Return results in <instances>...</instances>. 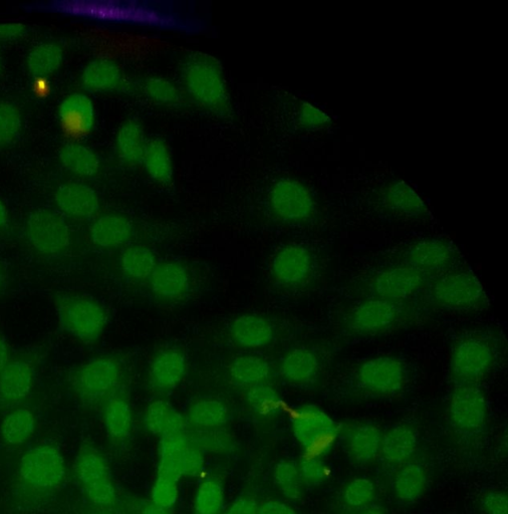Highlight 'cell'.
Listing matches in <instances>:
<instances>
[{
	"label": "cell",
	"mask_w": 508,
	"mask_h": 514,
	"mask_svg": "<svg viewBox=\"0 0 508 514\" xmlns=\"http://www.w3.org/2000/svg\"><path fill=\"white\" fill-rule=\"evenodd\" d=\"M67 477L61 450L52 444L30 449L18 469L17 493L28 499H44L60 490Z\"/></svg>",
	"instance_id": "6da1fadb"
},
{
	"label": "cell",
	"mask_w": 508,
	"mask_h": 514,
	"mask_svg": "<svg viewBox=\"0 0 508 514\" xmlns=\"http://www.w3.org/2000/svg\"><path fill=\"white\" fill-rule=\"evenodd\" d=\"M408 382L404 362L395 357H377L363 362L348 378L346 385L356 394L390 398L400 394Z\"/></svg>",
	"instance_id": "7a4b0ae2"
},
{
	"label": "cell",
	"mask_w": 508,
	"mask_h": 514,
	"mask_svg": "<svg viewBox=\"0 0 508 514\" xmlns=\"http://www.w3.org/2000/svg\"><path fill=\"white\" fill-rule=\"evenodd\" d=\"M59 323L64 332L84 344H92L104 333L108 316L97 301L78 295L62 294L56 298Z\"/></svg>",
	"instance_id": "3957f363"
},
{
	"label": "cell",
	"mask_w": 508,
	"mask_h": 514,
	"mask_svg": "<svg viewBox=\"0 0 508 514\" xmlns=\"http://www.w3.org/2000/svg\"><path fill=\"white\" fill-rule=\"evenodd\" d=\"M183 80L188 93L200 105L214 110L226 107V84L214 59L204 55L189 58L183 67Z\"/></svg>",
	"instance_id": "277c9868"
},
{
	"label": "cell",
	"mask_w": 508,
	"mask_h": 514,
	"mask_svg": "<svg viewBox=\"0 0 508 514\" xmlns=\"http://www.w3.org/2000/svg\"><path fill=\"white\" fill-rule=\"evenodd\" d=\"M430 299L438 307L452 311L477 309L486 303L480 281L467 272L442 275L430 288Z\"/></svg>",
	"instance_id": "5b68a950"
},
{
	"label": "cell",
	"mask_w": 508,
	"mask_h": 514,
	"mask_svg": "<svg viewBox=\"0 0 508 514\" xmlns=\"http://www.w3.org/2000/svg\"><path fill=\"white\" fill-rule=\"evenodd\" d=\"M404 317L402 303L372 298L354 308L347 318L346 329L355 336H377L394 330Z\"/></svg>",
	"instance_id": "8992f818"
},
{
	"label": "cell",
	"mask_w": 508,
	"mask_h": 514,
	"mask_svg": "<svg viewBox=\"0 0 508 514\" xmlns=\"http://www.w3.org/2000/svg\"><path fill=\"white\" fill-rule=\"evenodd\" d=\"M122 369L113 358L91 360L73 375L72 386L84 402L97 404L108 398L120 384Z\"/></svg>",
	"instance_id": "52a82bcc"
},
{
	"label": "cell",
	"mask_w": 508,
	"mask_h": 514,
	"mask_svg": "<svg viewBox=\"0 0 508 514\" xmlns=\"http://www.w3.org/2000/svg\"><path fill=\"white\" fill-rule=\"evenodd\" d=\"M76 476L89 499L99 506H110L117 498L115 485L105 458L93 447H83L74 465Z\"/></svg>",
	"instance_id": "ba28073f"
},
{
	"label": "cell",
	"mask_w": 508,
	"mask_h": 514,
	"mask_svg": "<svg viewBox=\"0 0 508 514\" xmlns=\"http://www.w3.org/2000/svg\"><path fill=\"white\" fill-rule=\"evenodd\" d=\"M488 418V403L478 385H455L449 403V419L453 428L465 436L483 431Z\"/></svg>",
	"instance_id": "9c48e42d"
},
{
	"label": "cell",
	"mask_w": 508,
	"mask_h": 514,
	"mask_svg": "<svg viewBox=\"0 0 508 514\" xmlns=\"http://www.w3.org/2000/svg\"><path fill=\"white\" fill-rule=\"evenodd\" d=\"M495 353L491 345L479 338H469L454 349L450 372L456 385H478L494 365Z\"/></svg>",
	"instance_id": "30bf717a"
},
{
	"label": "cell",
	"mask_w": 508,
	"mask_h": 514,
	"mask_svg": "<svg viewBox=\"0 0 508 514\" xmlns=\"http://www.w3.org/2000/svg\"><path fill=\"white\" fill-rule=\"evenodd\" d=\"M30 244L40 254L56 257L71 246L72 236L65 219L58 213L40 209L31 214L27 222Z\"/></svg>",
	"instance_id": "8fae6325"
},
{
	"label": "cell",
	"mask_w": 508,
	"mask_h": 514,
	"mask_svg": "<svg viewBox=\"0 0 508 514\" xmlns=\"http://www.w3.org/2000/svg\"><path fill=\"white\" fill-rule=\"evenodd\" d=\"M274 213L288 222H304L316 213V202L311 191L300 181L285 178L276 182L270 192Z\"/></svg>",
	"instance_id": "7c38bea8"
},
{
	"label": "cell",
	"mask_w": 508,
	"mask_h": 514,
	"mask_svg": "<svg viewBox=\"0 0 508 514\" xmlns=\"http://www.w3.org/2000/svg\"><path fill=\"white\" fill-rule=\"evenodd\" d=\"M339 430V424L328 413L314 405L300 408L293 418L294 435L308 451H316L332 442Z\"/></svg>",
	"instance_id": "4fadbf2b"
},
{
	"label": "cell",
	"mask_w": 508,
	"mask_h": 514,
	"mask_svg": "<svg viewBox=\"0 0 508 514\" xmlns=\"http://www.w3.org/2000/svg\"><path fill=\"white\" fill-rule=\"evenodd\" d=\"M426 277L405 265L387 269L376 276L371 290L373 298L402 303L415 296L425 285Z\"/></svg>",
	"instance_id": "5bb4252c"
},
{
	"label": "cell",
	"mask_w": 508,
	"mask_h": 514,
	"mask_svg": "<svg viewBox=\"0 0 508 514\" xmlns=\"http://www.w3.org/2000/svg\"><path fill=\"white\" fill-rule=\"evenodd\" d=\"M315 261L310 250L300 244L283 247L274 257L272 272L282 285L298 287L313 277Z\"/></svg>",
	"instance_id": "9a60e30c"
},
{
	"label": "cell",
	"mask_w": 508,
	"mask_h": 514,
	"mask_svg": "<svg viewBox=\"0 0 508 514\" xmlns=\"http://www.w3.org/2000/svg\"><path fill=\"white\" fill-rule=\"evenodd\" d=\"M374 189L382 208L396 216L421 218L427 214V207L421 198L400 179L383 180Z\"/></svg>",
	"instance_id": "2e32d148"
},
{
	"label": "cell",
	"mask_w": 508,
	"mask_h": 514,
	"mask_svg": "<svg viewBox=\"0 0 508 514\" xmlns=\"http://www.w3.org/2000/svg\"><path fill=\"white\" fill-rule=\"evenodd\" d=\"M452 245L442 239L427 238L413 244L406 253V265L425 277L447 269L454 259Z\"/></svg>",
	"instance_id": "e0dca14e"
},
{
	"label": "cell",
	"mask_w": 508,
	"mask_h": 514,
	"mask_svg": "<svg viewBox=\"0 0 508 514\" xmlns=\"http://www.w3.org/2000/svg\"><path fill=\"white\" fill-rule=\"evenodd\" d=\"M186 371V357L181 351L164 350L153 359L150 365V385L158 392L172 391L181 384Z\"/></svg>",
	"instance_id": "ac0fdd59"
},
{
	"label": "cell",
	"mask_w": 508,
	"mask_h": 514,
	"mask_svg": "<svg viewBox=\"0 0 508 514\" xmlns=\"http://www.w3.org/2000/svg\"><path fill=\"white\" fill-rule=\"evenodd\" d=\"M193 447L186 432L168 433L161 436L158 474L179 480L185 475L186 463Z\"/></svg>",
	"instance_id": "d6986e66"
},
{
	"label": "cell",
	"mask_w": 508,
	"mask_h": 514,
	"mask_svg": "<svg viewBox=\"0 0 508 514\" xmlns=\"http://www.w3.org/2000/svg\"><path fill=\"white\" fill-rule=\"evenodd\" d=\"M56 203L63 213L78 219L93 217L100 207L96 191L78 182L61 185L56 192Z\"/></svg>",
	"instance_id": "ffe728a7"
},
{
	"label": "cell",
	"mask_w": 508,
	"mask_h": 514,
	"mask_svg": "<svg viewBox=\"0 0 508 514\" xmlns=\"http://www.w3.org/2000/svg\"><path fill=\"white\" fill-rule=\"evenodd\" d=\"M35 382L33 366L25 361L11 362L0 374V403L13 406L23 402Z\"/></svg>",
	"instance_id": "44dd1931"
},
{
	"label": "cell",
	"mask_w": 508,
	"mask_h": 514,
	"mask_svg": "<svg viewBox=\"0 0 508 514\" xmlns=\"http://www.w3.org/2000/svg\"><path fill=\"white\" fill-rule=\"evenodd\" d=\"M95 120L93 102L83 94L67 97L60 108V121L64 133L79 139L86 136L92 129Z\"/></svg>",
	"instance_id": "7402d4cb"
},
{
	"label": "cell",
	"mask_w": 508,
	"mask_h": 514,
	"mask_svg": "<svg viewBox=\"0 0 508 514\" xmlns=\"http://www.w3.org/2000/svg\"><path fill=\"white\" fill-rule=\"evenodd\" d=\"M280 372L288 383L298 387H310L319 380L321 364L312 350L297 348L283 359Z\"/></svg>",
	"instance_id": "603a6c76"
},
{
	"label": "cell",
	"mask_w": 508,
	"mask_h": 514,
	"mask_svg": "<svg viewBox=\"0 0 508 514\" xmlns=\"http://www.w3.org/2000/svg\"><path fill=\"white\" fill-rule=\"evenodd\" d=\"M275 335L273 324L256 315L241 316L230 326L231 339L243 348H264L274 341Z\"/></svg>",
	"instance_id": "cb8c5ba5"
},
{
	"label": "cell",
	"mask_w": 508,
	"mask_h": 514,
	"mask_svg": "<svg viewBox=\"0 0 508 514\" xmlns=\"http://www.w3.org/2000/svg\"><path fill=\"white\" fill-rule=\"evenodd\" d=\"M149 281L154 295L164 300L180 299L189 288L187 270L177 263L157 265Z\"/></svg>",
	"instance_id": "d4e9b609"
},
{
	"label": "cell",
	"mask_w": 508,
	"mask_h": 514,
	"mask_svg": "<svg viewBox=\"0 0 508 514\" xmlns=\"http://www.w3.org/2000/svg\"><path fill=\"white\" fill-rule=\"evenodd\" d=\"M131 222L118 214L99 217L91 226L90 236L94 244L102 248H117L126 244L132 237Z\"/></svg>",
	"instance_id": "484cf974"
},
{
	"label": "cell",
	"mask_w": 508,
	"mask_h": 514,
	"mask_svg": "<svg viewBox=\"0 0 508 514\" xmlns=\"http://www.w3.org/2000/svg\"><path fill=\"white\" fill-rule=\"evenodd\" d=\"M417 444V433L411 426L397 425L383 435L380 454L389 464H404L415 453Z\"/></svg>",
	"instance_id": "4316f807"
},
{
	"label": "cell",
	"mask_w": 508,
	"mask_h": 514,
	"mask_svg": "<svg viewBox=\"0 0 508 514\" xmlns=\"http://www.w3.org/2000/svg\"><path fill=\"white\" fill-rule=\"evenodd\" d=\"M383 434L371 424H361L351 429L347 447L351 458L359 464H368L381 453Z\"/></svg>",
	"instance_id": "83f0119b"
},
{
	"label": "cell",
	"mask_w": 508,
	"mask_h": 514,
	"mask_svg": "<svg viewBox=\"0 0 508 514\" xmlns=\"http://www.w3.org/2000/svg\"><path fill=\"white\" fill-rule=\"evenodd\" d=\"M229 374L235 384L249 388L268 383L272 369L271 365L262 357L241 355L230 364Z\"/></svg>",
	"instance_id": "f1b7e54d"
},
{
	"label": "cell",
	"mask_w": 508,
	"mask_h": 514,
	"mask_svg": "<svg viewBox=\"0 0 508 514\" xmlns=\"http://www.w3.org/2000/svg\"><path fill=\"white\" fill-rule=\"evenodd\" d=\"M147 174L156 183L167 186L173 178V162L170 150L160 139L147 141L142 162Z\"/></svg>",
	"instance_id": "f546056e"
},
{
	"label": "cell",
	"mask_w": 508,
	"mask_h": 514,
	"mask_svg": "<svg viewBox=\"0 0 508 514\" xmlns=\"http://www.w3.org/2000/svg\"><path fill=\"white\" fill-rule=\"evenodd\" d=\"M427 472L418 462H407L399 469L394 479L396 496L405 503L419 500L426 490Z\"/></svg>",
	"instance_id": "4dcf8cb0"
},
{
	"label": "cell",
	"mask_w": 508,
	"mask_h": 514,
	"mask_svg": "<svg viewBox=\"0 0 508 514\" xmlns=\"http://www.w3.org/2000/svg\"><path fill=\"white\" fill-rule=\"evenodd\" d=\"M145 425L152 434L162 436L168 433L185 432L186 420L168 402L156 400L146 410Z\"/></svg>",
	"instance_id": "1f68e13d"
},
{
	"label": "cell",
	"mask_w": 508,
	"mask_h": 514,
	"mask_svg": "<svg viewBox=\"0 0 508 514\" xmlns=\"http://www.w3.org/2000/svg\"><path fill=\"white\" fill-rule=\"evenodd\" d=\"M35 414L28 408H18L9 413L0 425V435L11 446L29 441L36 432Z\"/></svg>",
	"instance_id": "d6a6232c"
},
{
	"label": "cell",
	"mask_w": 508,
	"mask_h": 514,
	"mask_svg": "<svg viewBox=\"0 0 508 514\" xmlns=\"http://www.w3.org/2000/svg\"><path fill=\"white\" fill-rule=\"evenodd\" d=\"M146 144L143 129L138 122L129 120L120 127L116 147L123 163L129 166L141 163Z\"/></svg>",
	"instance_id": "836d02e7"
},
{
	"label": "cell",
	"mask_w": 508,
	"mask_h": 514,
	"mask_svg": "<svg viewBox=\"0 0 508 514\" xmlns=\"http://www.w3.org/2000/svg\"><path fill=\"white\" fill-rule=\"evenodd\" d=\"M83 83L92 91H111L121 88L125 84V77L121 69L113 62L97 60L85 69Z\"/></svg>",
	"instance_id": "e575fe53"
},
{
	"label": "cell",
	"mask_w": 508,
	"mask_h": 514,
	"mask_svg": "<svg viewBox=\"0 0 508 514\" xmlns=\"http://www.w3.org/2000/svg\"><path fill=\"white\" fill-rule=\"evenodd\" d=\"M157 267L154 252L140 245L126 248L121 255V269L123 273L137 281L149 279Z\"/></svg>",
	"instance_id": "d590c367"
},
{
	"label": "cell",
	"mask_w": 508,
	"mask_h": 514,
	"mask_svg": "<svg viewBox=\"0 0 508 514\" xmlns=\"http://www.w3.org/2000/svg\"><path fill=\"white\" fill-rule=\"evenodd\" d=\"M187 417L199 429H217L227 423L229 412L219 400L201 399L191 405Z\"/></svg>",
	"instance_id": "8d00e7d4"
},
{
	"label": "cell",
	"mask_w": 508,
	"mask_h": 514,
	"mask_svg": "<svg viewBox=\"0 0 508 514\" xmlns=\"http://www.w3.org/2000/svg\"><path fill=\"white\" fill-rule=\"evenodd\" d=\"M133 416L130 404L121 397L112 398L105 408V425L114 440L126 439L132 429Z\"/></svg>",
	"instance_id": "74e56055"
},
{
	"label": "cell",
	"mask_w": 508,
	"mask_h": 514,
	"mask_svg": "<svg viewBox=\"0 0 508 514\" xmlns=\"http://www.w3.org/2000/svg\"><path fill=\"white\" fill-rule=\"evenodd\" d=\"M63 164L72 172L81 176H94L100 167L96 154L88 147L71 143L61 150Z\"/></svg>",
	"instance_id": "f35d334b"
},
{
	"label": "cell",
	"mask_w": 508,
	"mask_h": 514,
	"mask_svg": "<svg viewBox=\"0 0 508 514\" xmlns=\"http://www.w3.org/2000/svg\"><path fill=\"white\" fill-rule=\"evenodd\" d=\"M63 61L62 49L53 43H45L36 47L29 56V69L38 77L53 74Z\"/></svg>",
	"instance_id": "ab89813d"
},
{
	"label": "cell",
	"mask_w": 508,
	"mask_h": 514,
	"mask_svg": "<svg viewBox=\"0 0 508 514\" xmlns=\"http://www.w3.org/2000/svg\"><path fill=\"white\" fill-rule=\"evenodd\" d=\"M224 503V489L214 477L205 479L195 495V514H219Z\"/></svg>",
	"instance_id": "60d3db41"
},
{
	"label": "cell",
	"mask_w": 508,
	"mask_h": 514,
	"mask_svg": "<svg viewBox=\"0 0 508 514\" xmlns=\"http://www.w3.org/2000/svg\"><path fill=\"white\" fill-rule=\"evenodd\" d=\"M246 400L254 411L263 415L277 412L282 404L278 391L268 383L249 387Z\"/></svg>",
	"instance_id": "b9f144b4"
},
{
	"label": "cell",
	"mask_w": 508,
	"mask_h": 514,
	"mask_svg": "<svg viewBox=\"0 0 508 514\" xmlns=\"http://www.w3.org/2000/svg\"><path fill=\"white\" fill-rule=\"evenodd\" d=\"M275 480L281 492L292 500H298L303 494L304 481L299 466L291 461L280 462L275 469Z\"/></svg>",
	"instance_id": "7bdbcfd3"
},
{
	"label": "cell",
	"mask_w": 508,
	"mask_h": 514,
	"mask_svg": "<svg viewBox=\"0 0 508 514\" xmlns=\"http://www.w3.org/2000/svg\"><path fill=\"white\" fill-rule=\"evenodd\" d=\"M376 496L374 483L367 478H355L344 490L345 503L352 508H363L372 503Z\"/></svg>",
	"instance_id": "ee69618b"
},
{
	"label": "cell",
	"mask_w": 508,
	"mask_h": 514,
	"mask_svg": "<svg viewBox=\"0 0 508 514\" xmlns=\"http://www.w3.org/2000/svg\"><path fill=\"white\" fill-rule=\"evenodd\" d=\"M22 131L19 110L9 103H0V146L13 143Z\"/></svg>",
	"instance_id": "f6af8a7d"
},
{
	"label": "cell",
	"mask_w": 508,
	"mask_h": 514,
	"mask_svg": "<svg viewBox=\"0 0 508 514\" xmlns=\"http://www.w3.org/2000/svg\"><path fill=\"white\" fill-rule=\"evenodd\" d=\"M144 91L150 100L161 105H175L181 100L180 90L164 78L148 79Z\"/></svg>",
	"instance_id": "bcb514c9"
},
{
	"label": "cell",
	"mask_w": 508,
	"mask_h": 514,
	"mask_svg": "<svg viewBox=\"0 0 508 514\" xmlns=\"http://www.w3.org/2000/svg\"><path fill=\"white\" fill-rule=\"evenodd\" d=\"M177 480L158 474L151 492V501L158 506L169 509L177 501L178 486Z\"/></svg>",
	"instance_id": "7dc6e473"
},
{
	"label": "cell",
	"mask_w": 508,
	"mask_h": 514,
	"mask_svg": "<svg viewBox=\"0 0 508 514\" xmlns=\"http://www.w3.org/2000/svg\"><path fill=\"white\" fill-rule=\"evenodd\" d=\"M190 440L202 451L223 452L230 447V438L215 429H201Z\"/></svg>",
	"instance_id": "c3c4849f"
},
{
	"label": "cell",
	"mask_w": 508,
	"mask_h": 514,
	"mask_svg": "<svg viewBox=\"0 0 508 514\" xmlns=\"http://www.w3.org/2000/svg\"><path fill=\"white\" fill-rule=\"evenodd\" d=\"M299 470L304 483L312 486L323 483L328 476L327 465L311 453L302 458Z\"/></svg>",
	"instance_id": "681fc988"
},
{
	"label": "cell",
	"mask_w": 508,
	"mask_h": 514,
	"mask_svg": "<svg viewBox=\"0 0 508 514\" xmlns=\"http://www.w3.org/2000/svg\"><path fill=\"white\" fill-rule=\"evenodd\" d=\"M297 116L301 127L310 131L324 130L331 124L328 115L309 103H303L300 106Z\"/></svg>",
	"instance_id": "f907efd6"
},
{
	"label": "cell",
	"mask_w": 508,
	"mask_h": 514,
	"mask_svg": "<svg viewBox=\"0 0 508 514\" xmlns=\"http://www.w3.org/2000/svg\"><path fill=\"white\" fill-rule=\"evenodd\" d=\"M485 514H508V498L502 491H489L481 499Z\"/></svg>",
	"instance_id": "816d5d0a"
},
{
	"label": "cell",
	"mask_w": 508,
	"mask_h": 514,
	"mask_svg": "<svg viewBox=\"0 0 508 514\" xmlns=\"http://www.w3.org/2000/svg\"><path fill=\"white\" fill-rule=\"evenodd\" d=\"M259 504L249 496L238 497L229 507L226 514H257Z\"/></svg>",
	"instance_id": "f5cc1de1"
},
{
	"label": "cell",
	"mask_w": 508,
	"mask_h": 514,
	"mask_svg": "<svg viewBox=\"0 0 508 514\" xmlns=\"http://www.w3.org/2000/svg\"><path fill=\"white\" fill-rule=\"evenodd\" d=\"M257 514H297L287 503L276 500H268L258 507Z\"/></svg>",
	"instance_id": "db71d44e"
},
{
	"label": "cell",
	"mask_w": 508,
	"mask_h": 514,
	"mask_svg": "<svg viewBox=\"0 0 508 514\" xmlns=\"http://www.w3.org/2000/svg\"><path fill=\"white\" fill-rule=\"evenodd\" d=\"M26 32V27L20 23L0 24V41H13L22 37Z\"/></svg>",
	"instance_id": "11a10c76"
},
{
	"label": "cell",
	"mask_w": 508,
	"mask_h": 514,
	"mask_svg": "<svg viewBox=\"0 0 508 514\" xmlns=\"http://www.w3.org/2000/svg\"><path fill=\"white\" fill-rule=\"evenodd\" d=\"M11 358V351L7 340L0 335V374L8 367Z\"/></svg>",
	"instance_id": "9f6ffc18"
},
{
	"label": "cell",
	"mask_w": 508,
	"mask_h": 514,
	"mask_svg": "<svg viewBox=\"0 0 508 514\" xmlns=\"http://www.w3.org/2000/svg\"><path fill=\"white\" fill-rule=\"evenodd\" d=\"M141 514H169V511L152 501H147L141 507Z\"/></svg>",
	"instance_id": "6f0895ef"
},
{
	"label": "cell",
	"mask_w": 508,
	"mask_h": 514,
	"mask_svg": "<svg viewBox=\"0 0 508 514\" xmlns=\"http://www.w3.org/2000/svg\"><path fill=\"white\" fill-rule=\"evenodd\" d=\"M9 223V211L5 203L0 200V229L5 228Z\"/></svg>",
	"instance_id": "680465c9"
},
{
	"label": "cell",
	"mask_w": 508,
	"mask_h": 514,
	"mask_svg": "<svg viewBox=\"0 0 508 514\" xmlns=\"http://www.w3.org/2000/svg\"><path fill=\"white\" fill-rule=\"evenodd\" d=\"M7 288V274L2 265H0V294H3Z\"/></svg>",
	"instance_id": "91938a15"
},
{
	"label": "cell",
	"mask_w": 508,
	"mask_h": 514,
	"mask_svg": "<svg viewBox=\"0 0 508 514\" xmlns=\"http://www.w3.org/2000/svg\"><path fill=\"white\" fill-rule=\"evenodd\" d=\"M361 514H386V513H385L384 509L381 508L380 506L373 505V506L366 508Z\"/></svg>",
	"instance_id": "94428289"
},
{
	"label": "cell",
	"mask_w": 508,
	"mask_h": 514,
	"mask_svg": "<svg viewBox=\"0 0 508 514\" xmlns=\"http://www.w3.org/2000/svg\"><path fill=\"white\" fill-rule=\"evenodd\" d=\"M0 65H2V63H0Z\"/></svg>",
	"instance_id": "6125c7cd"
}]
</instances>
